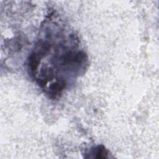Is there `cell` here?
I'll return each instance as SVG.
<instances>
[{
    "mask_svg": "<svg viewBox=\"0 0 159 159\" xmlns=\"http://www.w3.org/2000/svg\"><path fill=\"white\" fill-rule=\"evenodd\" d=\"M66 87V83L63 80H57L51 84L48 89V94L52 99H56L60 96Z\"/></svg>",
    "mask_w": 159,
    "mask_h": 159,
    "instance_id": "1",
    "label": "cell"
},
{
    "mask_svg": "<svg viewBox=\"0 0 159 159\" xmlns=\"http://www.w3.org/2000/svg\"><path fill=\"white\" fill-rule=\"evenodd\" d=\"M92 153L96 158H107L108 157L107 151L102 145H98L93 149Z\"/></svg>",
    "mask_w": 159,
    "mask_h": 159,
    "instance_id": "2",
    "label": "cell"
}]
</instances>
